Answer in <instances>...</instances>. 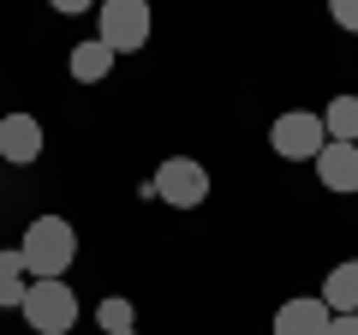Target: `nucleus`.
Here are the masks:
<instances>
[{
    "instance_id": "nucleus-6",
    "label": "nucleus",
    "mask_w": 358,
    "mask_h": 335,
    "mask_svg": "<svg viewBox=\"0 0 358 335\" xmlns=\"http://www.w3.org/2000/svg\"><path fill=\"white\" fill-rule=\"evenodd\" d=\"M36 156H42V126H36V114H6V120H0V162L30 168Z\"/></svg>"
},
{
    "instance_id": "nucleus-15",
    "label": "nucleus",
    "mask_w": 358,
    "mask_h": 335,
    "mask_svg": "<svg viewBox=\"0 0 358 335\" xmlns=\"http://www.w3.org/2000/svg\"><path fill=\"white\" fill-rule=\"evenodd\" d=\"M329 335H358V311H341V317L329 323Z\"/></svg>"
},
{
    "instance_id": "nucleus-17",
    "label": "nucleus",
    "mask_w": 358,
    "mask_h": 335,
    "mask_svg": "<svg viewBox=\"0 0 358 335\" xmlns=\"http://www.w3.org/2000/svg\"><path fill=\"white\" fill-rule=\"evenodd\" d=\"M126 335H138V329H126Z\"/></svg>"
},
{
    "instance_id": "nucleus-13",
    "label": "nucleus",
    "mask_w": 358,
    "mask_h": 335,
    "mask_svg": "<svg viewBox=\"0 0 358 335\" xmlns=\"http://www.w3.org/2000/svg\"><path fill=\"white\" fill-rule=\"evenodd\" d=\"M96 323L108 335H126V329H138V311H131V299H102L96 306Z\"/></svg>"
},
{
    "instance_id": "nucleus-8",
    "label": "nucleus",
    "mask_w": 358,
    "mask_h": 335,
    "mask_svg": "<svg viewBox=\"0 0 358 335\" xmlns=\"http://www.w3.org/2000/svg\"><path fill=\"white\" fill-rule=\"evenodd\" d=\"M329 323H334V311L322 299H287L275 311V335H329Z\"/></svg>"
},
{
    "instance_id": "nucleus-16",
    "label": "nucleus",
    "mask_w": 358,
    "mask_h": 335,
    "mask_svg": "<svg viewBox=\"0 0 358 335\" xmlns=\"http://www.w3.org/2000/svg\"><path fill=\"white\" fill-rule=\"evenodd\" d=\"M54 13H90V6H96V0H48Z\"/></svg>"
},
{
    "instance_id": "nucleus-2",
    "label": "nucleus",
    "mask_w": 358,
    "mask_h": 335,
    "mask_svg": "<svg viewBox=\"0 0 358 335\" xmlns=\"http://www.w3.org/2000/svg\"><path fill=\"white\" fill-rule=\"evenodd\" d=\"M96 36L114 54H138L150 42V0H96Z\"/></svg>"
},
{
    "instance_id": "nucleus-4",
    "label": "nucleus",
    "mask_w": 358,
    "mask_h": 335,
    "mask_svg": "<svg viewBox=\"0 0 358 335\" xmlns=\"http://www.w3.org/2000/svg\"><path fill=\"white\" fill-rule=\"evenodd\" d=\"M24 323L36 335H66L78 323V294L66 282H30V294H24Z\"/></svg>"
},
{
    "instance_id": "nucleus-12",
    "label": "nucleus",
    "mask_w": 358,
    "mask_h": 335,
    "mask_svg": "<svg viewBox=\"0 0 358 335\" xmlns=\"http://www.w3.org/2000/svg\"><path fill=\"white\" fill-rule=\"evenodd\" d=\"M322 132H329L334 144H358V96H334V102L322 108Z\"/></svg>"
},
{
    "instance_id": "nucleus-11",
    "label": "nucleus",
    "mask_w": 358,
    "mask_h": 335,
    "mask_svg": "<svg viewBox=\"0 0 358 335\" xmlns=\"http://www.w3.org/2000/svg\"><path fill=\"white\" fill-rule=\"evenodd\" d=\"M24 252H0V311H18L24 306V294H30V282H24Z\"/></svg>"
},
{
    "instance_id": "nucleus-1",
    "label": "nucleus",
    "mask_w": 358,
    "mask_h": 335,
    "mask_svg": "<svg viewBox=\"0 0 358 335\" xmlns=\"http://www.w3.org/2000/svg\"><path fill=\"white\" fill-rule=\"evenodd\" d=\"M18 252H24V270H30V282H60V275L72 270V258H78L72 221H66V216H36Z\"/></svg>"
},
{
    "instance_id": "nucleus-3",
    "label": "nucleus",
    "mask_w": 358,
    "mask_h": 335,
    "mask_svg": "<svg viewBox=\"0 0 358 335\" xmlns=\"http://www.w3.org/2000/svg\"><path fill=\"white\" fill-rule=\"evenodd\" d=\"M143 198H162V204H173V210H197L209 198V168L192 162V156H173V162L155 168V180L143 186Z\"/></svg>"
},
{
    "instance_id": "nucleus-10",
    "label": "nucleus",
    "mask_w": 358,
    "mask_h": 335,
    "mask_svg": "<svg viewBox=\"0 0 358 335\" xmlns=\"http://www.w3.org/2000/svg\"><path fill=\"white\" fill-rule=\"evenodd\" d=\"M322 306H329L334 317H341V311H358V258L329 270V282H322Z\"/></svg>"
},
{
    "instance_id": "nucleus-9",
    "label": "nucleus",
    "mask_w": 358,
    "mask_h": 335,
    "mask_svg": "<svg viewBox=\"0 0 358 335\" xmlns=\"http://www.w3.org/2000/svg\"><path fill=\"white\" fill-rule=\"evenodd\" d=\"M114 60H120V54L108 48L102 36H96V42H78V48H72V60H66V66H72V78H78V84H102V78L114 72Z\"/></svg>"
},
{
    "instance_id": "nucleus-5",
    "label": "nucleus",
    "mask_w": 358,
    "mask_h": 335,
    "mask_svg": "<svg viewBox=\"0 0 358 335\" xmlns=\"http://www.w3.org/2000/svg\"><path fill=\"white\" fill-rule=\"evenodd\" d=\"M268 144H275V156H287V162H317V150L329 144L322 114H305V108L281 114L275 126H268Z\"/></svg>"
},
{
    "instance_id": "nucleus-7",
    "label": "nucleus",
    "mask_w": 358,
    "mask_h": 335,
    "mask_svg": "<svg viewBox=\"0 0 358 335\" xmlns=\"http://www.w3.org/2000/svg\"><path fill=\"white\" fill-rule=\"evenodd\" d=\"M317 180L322 192H358V144H322L317 150Z\"/></svg>"
},
{
    "instance_id": "nucleus-14",
    "label": "nucleus",
    "mask_w": 358,
    "mask_h": 335,
    "mask_svg": "<svg viewBox=\"0 0 358 335\" xmlns=\"http://www.w3.org/2000/svg\"><path fill=\"white\" fill-rule=\"evenodd\" d=\"M329 13L341 30H358V0H329Z\"/></svg>"
}]
</instances>
